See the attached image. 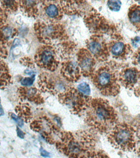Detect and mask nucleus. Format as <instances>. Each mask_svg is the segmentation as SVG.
<instances>
[{
    "label": "nucleus",
    "mask_w": 140,
    "mask_h": 158,
    "mask_svg": "<svg viewBox=\"0 0 140 158\" xmlns=\"http://www.w3.org/2000/svg\"><path fill=\"white\" fill-rule=\"evenodd\" d=\"M10 116L12 119L14 120L16 122L17 124L18 125L19 127H22L24 126V121L19 116L13 113H10Z\"/></svg>",
    "instance_id": "30"
},
{
    "label": "nucleus",
    "mask_w": 140,
    "mask_h": 158,
    "mask_svg": "<svg viewBox=\"0 0 140 158\" xmlns=\"http://www.w3.org/2000/svg\"><path fill=\"white\" fill-rule=\"evenodd\" d=\"M39 2L35 1H19V8L25 15L36 18L39 15Z\"/></svg>",
    "instance_id": "19"
},
{
    "label": "nucleus",
    "mask_w": 140,
    "mask_h": 158,
    "mask_svg": "<svg viewBox=\"0 0 140 158\" xmlns=\"http://www.w3.org/2000/svg\"><path fill=\"white\" fill-rule=\"evenodd\" d=\"M128 18L130 22L138 31L140 30V7L139 5L134 4L129 9Z\"/></svg>",
    "instance_id": "21"
},
{
    "label": "nucleus",
    "mask_w": 140,
    "mask_h": 158,
    "mask_svg": "<svg viewBox=\"0 0 140 158\" xmlns=\"http://www.w3.org/2000/svg\"><path fill=\"white\" fill-rule=\"evenodd\" d=\"M18 92L22 101L27 100L36 104L44 103V98L40 91L36 88L20 87L18 89Z\"/></svg>",
    "instance_id": "18"
},
{
    "label": "nucleus",
    "mask_w": 140,
    "mask_h": 158,
    "mask_svg": "<svg viewBox=\"0 0 140 158\" xmlns=\"http://www.w3.org/2000/svg\"><path fill=\"white\" fill-rule=\"evenodd\" d=\"M34 62L39 67L51 72L54 71L59 65L56 49L53 46H42L38 49Z\"/></svg>",
    "instance_id": "8"
},
{
    "label": "nucleus",
    "mask_w": 140,
    "mask_h": 158,
    "mask_svg": "<svg viewBox=\"0 0 140 158\" xmlns=\"http://www.w3.org/2000/svg\"><path fill=\"white\" fill-rule=\"evenodd\" d=\"M87 49L99 61L106 60L110 56L108 44L99 35L91 36L86 42Z\"/></svg>",
    "instance_id": "11"
},
{
    "label": "nucleus",
    "mask_w": 140,
    "mask_h": 158,
    "mask_svg": "<svg viewBox=\"0 0 140 158\" xmlns=\"http://www.w3.org/2000/svg\"><path fill=\"white\" fill-rule=\"evenodd\" d=\"M77 90L80 93L86 96H89L91 93L90 86L89 84L86 82L80 84L77 86Z\"/></svg>",
    "instance_id": "24"
},
{
    "label": "nucleus",
    "mask_w": 140,
    "mask_h": 158,
    "mask_svg": "<svg viewBox=\"0 0 140 158\" xmlns=\"http://www.w3.org/2000/svg\"><path fill=\"white\" fill-rule=\"evenodd\" d=\"M38 85L41 91L54 95H58L68 88L61 79L46 73L39 75Z\"/></svg>",
    "instance_id": "9"
},
{
    "label": "nucleus",
    "mask_w": 140,
    "mask_h": 158,
    "mask_svg": "<svg viewBox=\"0 0 140 158\" xmlns=\"http://www.w3.org/2000/svg\"><path fill=\"white\" fill-rule=\"evenodd\" d=\"M30 127L33 131L40 133L43 138L51 144H55L61 132L59 126L45 116L33 121Z\"/></svg>",
    "instance_id": "7"
},
{
    "label": "nucleus",
    "mask_w": 140,
    "mask_h": 158,
    "mask_svg": "<svg viewBox=\"0 0 140 158\" xmlns=\"http://www.w3.org/2000/svg\"><path fill=\"white\" fill-rule=\"evenodd\" d=\"M34 28L38 39L45 45L52 46L57 41L62 40L66 37L65 29L59 23L38 21Z\"/></svg>",
    "instance_id": "6"
},
{
    "label": "nucleus",
    "mask_w": 140,
    "mask_h": 158,
    "mask_svg": "<svg viewBox=\"0 0 140 158\" xmlns=\"http://www.w3.org/2000/svg\"><path fill=\"white\" fill-rule=\"evenodd\" d=\"M140 48L135 52L133 56V63L135 65H138L140 62Z\"/></svg>",
    "instance_id": "31"
},
{
    "label": "nucleus",
    "mask_w": 140,
    "mask_h": 158,
    "mask_svg": "<svg viewBox=\"0 0 140 158\" xmlns=\"http://www.w3.org/2000/svg\"><path fill=\"white\" fill-rule=\"evenodd\" d=\"M85 22L92 32L96 33H105L109 31H113L114 27H112L102 16L97 12H93L86 16Z\"/></svg>",
    "instance_id": "13"
},
{
    "label": "nucleus",
    "mask_w": 140,
    "mask_h": 158,
    "mask_svg": "<svg viewBox=\"0 0 140 158\" xmlns=\"http://www.w3.org/2000/svg\"><path fill=\"white\" fill-rule=\"evenodd\" d=\"M17 133L18 136L21 139H24V137H25V133L18 127H17Z\"/></svg>",
    "instance_id": "34"
},
{
    "label": "nucleus",
    "mask_w": 140,
    "mask_h": 158,
    "mask_svg": "<svg viewBox=\"0 0 140 158\" xmlns=\"http://www.w3.org/2000/svg\"><path fill=\"white\" fill-rule=\"evenodd\" d=\"M109 53L115 59H124L131 52L130 44L124 43L121 40H115L108 44Z\"/></svg>",
    "instance_id": "16"
},
{
    "label": "nucleus",
    "mask_w": 140,
    "mask_h": 158,
    "mask_svg": "<svg viewBox=\"0 0 140 158\" xmlns=\"http://www.w3.org/2000/svg\"><path fill=\"white\" fill-rule=\"evenodd\" d=\"M139 86H136V88H135L134 90V92L135 95H136V96H139V92H140V89H139Z\"/></svg>",
    "instance_id": "35"
},
{
    "label": "nucleus",
    "mask_w": 140,
    "mask_h": 158,
    "mask_svg": "<svg viewBox=\"0 0 140 158\" xmlns=\"http://www.w3.org/2000/svg\"><path fill=\"white\" fill-rule=\"evenodd\" d=\"M20 62L23 65L30 69L35 68V64L30 58L28 57H24L20 60Z\"/></svg>",
    "instance_id": "26"
},
{
    "label": "nucleus",
    "mask_w": 140,
    "mask_h": 158,
    "mask_svg": "<svg viewBox=\"0 0 140 158\" xmlns=\"http://www.w3.org/2000/svg\"><path fill=\"white\" fill-rule=\"evenodd\" d=\"M0 2L2 8L6 12L13 13L19 8V1H3Z\"/></svg>",
    "instance_id": "23"
},
{
    "label": "nucleus",
    "mask_w": 140,
    "mask_h": 158,
    "mask_svg": "<svg viewBox=\"0 0 140 158\" xmlns=\"http://www.w3.org/2000/svg\"><path fill=\"white\" fill-rule=\"evenodd\" d=\"M59 101L72 114H82L89 107L91 98L80 93L77 89L69 87L58 95Z\"/></svg>",
    "instance_id": "5"
},
{
    "label": "nucleus",
    "mask_w": 140,
    "mask_h": 158,
    "mask_svg": "<svg viewBox=\"0 0 140 158\" xmlns=\"http://www.w3.org/2000/svg\"><path fill=\"white\" fill-rule=\"evenodd\" d=\"M118 73L114 63L100 67L91 76L92 82L102 94L115 96L120 92Z\"/></svg>",
    "instance_id": "4"
},
{
    "label": "nucleus",
    "mask_w": 140,
    "mask_h": 158,
    "mask_svg": "<svg viewBox=\"0 0 140 158\" xmlns=\"http://www.w3.org/2000/svg\"><path fill=\"white\" fill-rule=\"evenodd\" d=\"M77 64L81 73L84 77H91L94 72L96 60L89 51L85 48L80 49L77 54Z\"/></svg>",
    "instance_id": "12"
},
{
    "label": "nucleus",
    "mask_w": 140,
    "mask_h": 158,
    "mask_svg": "<svg viewBox=\"0 0 140 158\" xmlns=\"http://www.w3.org/2000/svg\"><path fill=\"white\" fill-rule=\"evenodd\" d=\"M86 110L85 121L96 131L107 133L117 123V113L107 100L92 98Z\"/></svg>",
    "instance_id": "2"
},
{
    "label": "nucleus",
    "mask_w": 140,
    "mask_h": 158,
    "mask_svg": "<svg viewBox=\"0 0 140 158\" xmlns=\"http://www.w3.org/2000/svg\"><path fill=\"white\" fill-rule=\"evenodd\" d=\"M15 110L18 115V116L26 123L30 122L32 119V114L28 104L23 103L18 105L15 107Z\"/></svg>",
    "instance_id": "22"
},
{
    "label": "nucleus",
    "mask_w": 140,
    "mask_h": 158,
    "mask_svg": "<svg viewBox=\"0 0 140 158\" xmlns=\"http://www.w3.org/2000/svg\"><path fill=\"white\" fill-rule=\"evenodd\" d=\"M90 158H110L102 151H94Z\"/></svg>",
    "instance_id": "29"
},
{
    "label": "nucleus",
    "mask_w": 140,
    "mask_h": 158,
    "mask_svg": "<svg viewBox=\"0 0 140 158\" xmlns=\"http://www.w3.org/2000/svg\"><path fill=\"white\" fill-rule=\"evenodd\" d=\"M107 138L116 149L124 152L137 151L139 156V128L125 123H116L108 132Z\"/></svg>",
    "instance_id": "3"
},
{
    "label": "nucleus",
    "mask_w": 140,
    "mask_h": 158,
    "mask_svg": "<svg viewBox=\"0 0 140 158\" xmlns=\"http://www.w3.org/2000/svg\"><path fill=\"white\" fill-rule=\"evenodd\" d=\"M35 75H31L30 77L24 78L21 81V84L24 86H31L35 80Z\"/></svg>",
    "instance_id": "27"
},
{
    "label": "nucleus",
    "mask_w": 140,
    "mask_h": 158,
    "mask_svg": "<svg viewBox=\"0 0 140 158\" xmlns=\"http://www.w3.org/2000/svg\"><path fill=\"white\" fill-rule=\"evenodd\" d=\"M140 79L139 71L135 67H126L119 72V82L125 88L131 89L136 86Z\"/></svg>",
    "instance_id": "14"
},
{
    "label": "nucleus",
    "mask_w": 140,
    "mask_h": 158,
    "mask_svg": "<svg viewBox=\"0 0 140 158\" xmlns=\"http://www.w3.org/2000/svg\"><path fill=\"white\" fill-rule=\"evenodd\" d=\"M61 73L66 81L72 82L78 81L82 75L77 62L70 60L62 63Z\"/></svg>",
    "instance_id": "15"
},
{
    "label": "nucleus",
    "mask_w": 140,
    "mask_h": 158,
    "mask_svg": "<svg viewBox=\"0 0 140 158\" xmlns=\"http://www.w3.org/2000/svg\"><path fill=\"white\" fill-rule=\"evenodd\" d=\"M7 17V12L2 7H0V28L6 25Z\"/></svg>",
    "instance_id": "28"
},
{
    "label": "nucleus",
    "mask_w": 140,
    "mask_h": 158,
    "mask_svg": "<svg viewBox=\"0 0 140 158\" xmlns=\"http://www.w3.org/2000/svg\"><path fill=\"white\" fill-rule=\"evenodd\" d=\"M96 141L90 131H61L55 145L69 158H90L95 151Z\"/></svg>",
    "instance_id": "1"
},
{
    "label": "nucleus",
    "mask_w": 140,
    "mask_h": 158,
    "mask_svg": "<svg viewBox=\"0 0 140 158\" xmlns=\"http://www.w3.org/2000/svg\"><path fill=\"white\" fill-rule=\"evenodd\" d=\"M40 154L42 156L44 157H50V154L49 152L46 151L45 149L41 148L40 149Z\"/></svg>",
    "instance_id": "33"
},
{
    "label": "nucleus",
    "mask_w": 140,
    "mask_h": 158,
    "mask_svg": "<svg viewBox=\"0 0 140 158\" xmlns=\"http://www.w3.org/2000/svg\"><path fill=\"white\" fill-rule=\"evenodd\" d=\"M39 7V15L48 23H56L62 19L63 10L61 1H42Z\"/></svg>",
    "instance_id": "10"
},
{
    "label": "nucleus",
    "mask_w": 140,
    "mask_h": 158,
    "mask_svg": "<svg viewBox=\"0 0 140 158\" xmlns=\"http://www.w3.org/2000/svg\"><path fill=\"white\" fill-rule=\"evenodd\" d=\"M12 82V77L7 64L0 59V88H6Z\"/></svg>",
    "instance_id": "20"
},
{
    "label": "nucleus",
    "mask_w": 140,
    "mask_h": 158,
    "mask_svg": "<svg viewBox=\"0 0 140 158\" xmlns=\"http://www.w3.org/2000/svg\"><path fill=\"white\" fill-rule=\"evenodd\" d=\"M131 44L134 48H137L139 46L140 38L139 36L135 37L133 39L131 40Z\"/></svg>",
    "instance_id": "32"
},
{
    "label": "nucleus",
    "mask_w": 140,
    "mask_h": 158,
    "mask_svg": "<svg viewBox=\"0 0 140 158\" xmlns=\"http://www.w3.org/2000/svg\"><path fill=\"white\" fill-rule=\"evenodd\" d=\"M4 110H3V107L1 105V102H0V117L4 115Z\"/></svg>",
    "instance_id": "36"
},
{
    "label": "nucleus",
    "mask_w": 140,
    "mask_h": 158,
    "mask_svg": "<svg viewBox=\"0 0 140 158\" xmlns=\"http://www.w3.org/2000/svg\"><path fill=\"white\" fill-rule=\"evenodd\" d=\"M17 31L7 25L0 28V56L6 57L8 54V48L10 41L16 35Z\"/></svg>",
    "instance_id": "17"
},
{
    "label": "nucleus",
    "mask_w": 140,
    "mask_h": 158,
    "mask_svg": "<svg viewBox=\"0 0 140 158\" xmlns=\"http://www.w3.org/2000/svg\"><path fill=\"white\" fill-rule=\"evenodd\" d=\"M122 2L120 1H107V6L110 10L118 12L121 8Z\"/></svg>",
    "instance_id": "25"
}]
</instances>
